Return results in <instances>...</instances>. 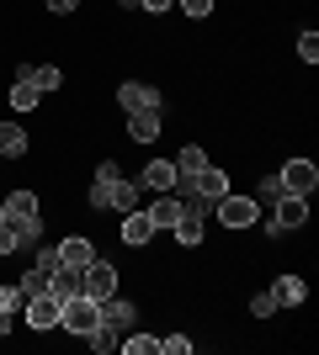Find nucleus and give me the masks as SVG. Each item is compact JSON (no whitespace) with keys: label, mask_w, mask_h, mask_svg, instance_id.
Masks as SVG:
<instances>
[{"label":"nucleus","mask_w":319,"mask_h":355,"mask_svg":"<svg viewBox=\"0 0 319 355\" xmlns=\"http://www.w3.org/2000/svg\"><path fill=\"white\" fill-rule=\"evenodd\" d=\"M80 292L96 297V302H101V297H112V292H117V270L106 266V260H91V266L80 270Z\"/></svg>","instance_id":"423d86ee"},{"label":"nucleus","mask_w":319,"mask_h":355,"mask_svg":"<svg viewBox=\"0 0 319 355\" xmlns=\"http://www.w3.org/2000/svg\"><path fill=\"white\" fill-rule=\"evenodd\" d=\"M0 340H6V334H0Z\"/></svg>","instance_id":"e433bc0d"},{"label":"nucleus","mask_w":319,"mask_h":355,"mask_svg":"<svg viewBox=\"0 0 319 355\" xmlns=\"http://www.w3.org/2000/svg\"><path fill=\"white\" fill-rule=\"evenodd\" d=\"M6 218H38V196L32 191H11L6 196Z\"/></svg>","instance_id":"412c9836"},{"label":"nucleus","mask_w":319,"mask_h":355,"mask_svg":"<svg viewBox=\"0 0 319 355\" xmlns=\"http://www.w3.org/2000/svg\"><path fill=\"white\" fill-rule=\"evenodd\" d=\"M138 6H144V11H154V16H160V11H170L176 0H138Z\"/></svg>","instance_id":"72a5a7b5"},{"label":"nucleus","mask_w":319,"mask_h":355,"mask_svg":"<svg viewBox=\"0 0 319 355\" xmlns=\"http://www.w3.org/2000/svg\"><path fill=\"white\" fill-rule=\"evenodd\" d=\"M298 59H304V64L319 59V37H314V32H304V37H298Z\"/></svg>","instance_id":"c85d7f7f"},{"label":"nucleus","mask_w":319,"mask_h":355,"mask_svg":"<svg viewBox=\"0 0 319 355\" xmlns=\"http://www.w3.org/2000/svg\"><path fill=\"white\" fill-rule=\"evenodd\" d=\"M22 154H27V133L6 122V128H0V159H22Z\"/></svg>","instance_id":"f3484780"},{"label":"nucleus","mask_w":319,"mask_h":355,"mask_svg":"<svg viewBox=\"0 0 319 355\" xmlns=\"http://www.w3.org/2000/svg\"><path fill=\"white\" fill-rule=\"evenodd\" d=\"M101 324V302L96 297H85V292H75V297H64V308H59V329H69V334H91V329Z\"/></svg>","instance_id":"f257e3e1"},{"label":"nucleus","mask_w":319,"mask_h":355,"mask_svg":"<svg viewBox=\"0 0 319 355\" xmlns=\"http://www.w3.org/2000/svg\"><path fill=\"white\" fill-rule=\"evenodd\" d=\"M250 313H256V318H272V313H277V297H272V292L250 297Z\"/></svg>","instance_id":"cd10ccee"},{"label":"nucleus","mask_w":319,"mask_h":355,"mask_svg":"<svg viewBox=\"0 0 319 355\" xmlns=\"http://www.w3.org/2000/svg\"><path fill=\"white\" fill-rule=\"evenodd\" d=\"M101 324H106V329H117V334H128V329H133V302H122L117 292L101 297Z\"/></svg>","instance_id":"1a4fd4ad"},{"label":"nucleus","mask_w":319,"mask_h":355,"mask_svg":"<svg viewBox=\"0 0 319 355\" xmlns=\"http://www.w3.org/2000/svg\"><path fill=\"white\" fill-rule=\"evenodd\" d=\"M75 6H80V0H48V11H54V16H69Z\"/></svg>","instance_id":"473e14b6"},{"label":"nucleus","mask_w":319,"mask_h":355,"mask_svg":"<svg viewBox=\"0 0 319 355\" xmlns=\"http://www.w3.org/2000/svg\"><path fill=\"white\" fill-rule=\"evenodd\" d=\"M96 260V250H91V239H80V234H69L59 244V266H75V270H85Z\"/></svg>","instance_id":"9d476101"},{"label":"nucleus","mask_w":319,"mask_h":355,"mask_svg":"<svg viewBox=\"0 0 319 355\" xmlns=\"http://www.w3.org/2000/svg\"><path fill=\"white\" fill-rule=\"evenodd\" d=\"M59 308H64V297H59V292H38V297H27L22 318H27L32 329H54V324H59Z\"/></svg>","instance_id":"39448f33"},{"label":"nucleus","mask_w":319,"mask_h":355,"mask_svg":"<svg viewBox=\"0 0 319 355\" xmlns=\"http://www.w3.org/2000/svg\"><path fill=\"white\" fill-rule=\"evenodd\" d=\"M91 207H96V212H101V207H112V180H101V175L91 180Z\"/></svg>","instance_id":"bb28decb"},{"label":"nucleus","mask_w":319,"mask_h":355,"mask_svg":"<svg viewBox=\"0 0 319 355\" xmlns=\"http://www.w3.org/2000/svg\"><path fill=\"white\" fill-rule=\"evenodd\" d=\"M213 212H218V218H224V228H250V223L261 218V207H256V196H218V202H213Z\"/></svg>","instance_id":"f03ea898"},{"label":"nucleus","mask_w":319,"mask_h":355,"mask_svg":"<svg viewBox=\"0 0 319 355\" xmlns=\"http://www.w3.org/2000/svg\"><path fill=\"white\" fill-rule=\"evenodd\" d=\"M38 101H43V90L32 85V80H16V85H11V106H16V112H32Z\"/></svg>","instance_id":"6ab92c4d"},{"label":"nucleus","mask_w":319,"mask_h":355,"mask_svg":"<svg viewBox=\"0 0 319 355\" xmlns=\"http://www.w3.org/2000/svg\"><path fill=\"white\" fill-rule=\"evenodd\" d=\"M277 180H282L288 196H309L319 186V170H314V159H288L282 170H277Z\"/></svg>","instance_id":"20e7f679"},{"label":"nucleus","mask_w":319,"mask_h":355,"mask_svg":"<svg viewBox=\"0 0 319 355\" xmlns=\"http://www.w3.org/2000/svg\"><path fill=\"white\" fill-rule=\"evenodd\" d=\"M282 196H288V191H282V180H277V175H266V180L256 186V207H266V212H272L277 202H282Z\"/></svg>","instance_id":"5701e85b"},{"label":"nucleus","mask_w":319,"mask_h":355,"mask_svg":"<svg viewBox=\"0 0 319 355\" xmlns=\"http://www.w3.org/2000/svg\"><path fill=\"white\" fill-rule=\"evenodd\" d=\"M48 282H54V276H48L43 266H32V270H27V276H22V282H16V286H22V292H27V297H38V292H48Z\"/></svg>","instance_id":"393cba45"},{"label":"nucleus","mask_w":319,"mask_h":355,"mask_svg":"<svg viewBox=\"0 0 319 355\" xmlns=\"http://www.w3.org/2000/svg\"><path fill=\"white\" fill-rule=\"evenodd\" d=\"M22 308H27V292H22V286H0V334H11Z\"/></svg>","instance_id":"ddd939ff"},{"label":"nucleus","mask_w":319,"mask_h":355,"mask_svg":"<svg viewBox=\"0 0 319 355\" xmlns=\"http://www.w3.org/2000/svg\"><path fill=\"white\" fill-rule=\"evenodd\" d=\"M0 223H6V202H0Z\"/></svg>","instance_id":"c9c22d12"},{"label":"nucleus","mask_w":319,"mask_h":355,"mask_svg":"<svg viewBox=\"0 0 319 355\" xmlns=\"http://www.w3.org/2000/svg\"><path fill=\"white\" fill-rule=\"evenodd\" d=\"M38 266H43L48 276H54V270H59V250H38Z\"/></svg>","instance_id":"2f4dec72"},{"label":"nucleus","mask_w":319,"mask_h":355,"mask_svg":"<svg viewBox=\"0 0 319 355\" xmlns=\"http://www.w3.org/2000/svg\"><path fill=\"white\" fill-rule=\"evenodd\" d=\"M160 350H165V355H186V350H192V340H186V334H165Z\"/></svg>","instance_id":"c756f323"},{"label":"nucleus","mask_w":319,"mask_h":355,"mask_svg":"<svg viewBox=\"0 0 319 355\" xmlns=\"http://www.w3.org/2000/svg\"><path fill=\"white\" fill-rule=\"evenodd\" d=\"M192 196H197V202H218V196H229V175L224 170H208V164H202L197 175H192Z\"/></svg>","instance_id":"0eeeda50"},{"label":"nucleus","mask_w":319,"mask_h":355,"mask_svg":"<svg viewBox=\"0 0 319 355\" xmlns=\"http://www.w3.org/2000/svg\"><path fill=\"white\" fill-rule=\"evenodd\" d=\"M176 218H181V196H160V202H154L149 207V223H154V234H160V228H176Z\"/></svg>","instance_id":"dca6fc26"},{"label":"nucleus","mask_w":319,"mask_h":355,"mask_svg":"<svg viewBox=\"0 0 319 355\" xmlns=\"http://www.w3.org/2000/svg\"><path fill=\"white\" fill-rule=\"evenodd\" d=\"M117 101L128 106V112H144V106H160V90H154V85H138V80H128V85H117Z\"/></svg>","instance_id":"f8f14e48"},{"label":"nucleus","mask_w":319,"mask_h":355,"mask_svg":"<svg viewBox=\"0 0 319 355\" xmlns=\"http://www.w3.org/2000/svg\"><path fill=\"white\" fill-rule=\"evenodd\" d=\"M48 292L75 297V292H80V270H75V266H59V270H54V282H48Z\"/></svg>","instance_id":"4be33fe9"},{"label":"nucleus","mask_w":319,"mask_h":355,"mask_svg":"<svg viewBox=\"0 0 319 355\" xmlns=\"http://www.w3.org/2000/svg\"><path fill=\"white\" fill-rule=\"evenodd\" d=\"M144 186H149V191H176V164L170 159H149L144 164Z\"/></svg>","instance_id":"2eb2a0df"},{"label":"nucleus","mask_w":319,"mask_h":355,"mask_svg":"<svg viewBox=\"0 0 319 355\" xmlns=\"http://www.w3.org/2000/svg\"><path fill=\"white\" fill-rule=\"evenodd\" d=\"M272 297H277V308H298V302H309V282L304 276H277Z\"/></svg>","instance_id":"9b49d317"},{"label":"nucleus","mask_w":319,"mask_h":355,"mask_svg":"<svg viewBox=\"0 0 319 355\" xmlns=\"http://www.w3.org/2000/svg\"><path fill=\"white\" fill-rule=\"evenodd\" d=\"M170 164H176V175H181V180H192L202 164H208V154H202L197 144H186V148H181V159H170Z\"/></svg>","instance_id":"a211bd4d"},{"label":"nucleus","mask_w":319,"mask_h":355,"mask_svg":"<svg viewBox=\"0 0 319 355\" xmlns=\"http://www.w3.org/2000/svg\"><path fill=\"white\" fill-rule=\"evenodd\" d=\"M16 250H22V234H16V223L6 218L0 223V254H16Z\"/></svg>","instance_id":"a878e982"},{"label":"nucleus","mask_w":319,"mask_h":355,"mask_svg":"<svg viewBox=\"0 0 319 355\" xmlns=\"http://www.w3.org/2000/svg\"><path fill=\"white\" fill-rule=\"evenodd\" d=\"M309 223V196H282L266 218V234H288V228H304Z\"/></svg>","instance_id":"7ed1b4c3"},{"label":"nucleus","mask_w":319,"mask_h":355,"mask_svg":"<svg viewBox=\"0 0 319 355\" xmlns=\"http://www.w3.org/2000/svg\"><path fill=\"white\" fill-rule=\"evenodd\" d=\"M128 138H133V144H154V138H160V106L128 112Z\"/></svg>","instance_id":"6e6552de"},{"label":"nucleus","mask_w":319,"mask_h":355,"mask_svg":"<svg viewBox=\"0 0 319 355\" xmlns=\"http://www.w3.org/2000/svg\"><path fill=\"white\" fill-rule=\"evenodd\" d=\"M112 207H117V212H133L138 207V186H133V180H112Z\"/></svg>","instance_id":"aec40b11"},{"label":"nucleus","mask_w":319,"mask_h":355,"mask_svg":"<svg viewBox=\"0 0 319 355\" xmlns=\"http://www.w3.org/2000/svg\"><path fill=\"white\" fill-rule=\"evenodd\" d=\"M181 11H186V16H197V21H202V16L213 11V0H181Z\"/></svg>","instance_id":"7c9ffc66"},{"label":"nucleus","mask_w":319,"mask_h":355,"mask_svg":"<svg viewBox=\"0 0 319 355\" xmlns=\"http://www.w3.org/2000/svg\"><path fill=\"white\" fill-rule=\"evenodd\" d=\"M154 239V223H149V212H128V218H122V244H149Z\"/></svg>","instance_id":"4468645a"},{"label":"nucleus","mask_w":319,"mask_h":355,"mask_svg":"<svg viewBox=\"0 0 319 355\" xmlns=\"http://www.w3.org/2000/svg\"><path fill=\"white\" fill-rule=\"evenodd\" d=\"M85 340H91V350H96V355H106V350H117V340H122V334H117V329H106V324H96L91 334H85Z\"/></svg>","instance_id":"b1692460"},{"label":"nucleus","mask_w":319,"mask_h":355,"mask_svg":"<svg viewBox=\"0 0 319 355\" xmlns=\"http://www.w3.org/2000/svg\"><path fill=\"white\" fill-rule=\"evenodd\" d=\"M117 6H122V11H138V0H117Z\"/></svg>","instance_id":"f704fd0d"}]
</instances>
